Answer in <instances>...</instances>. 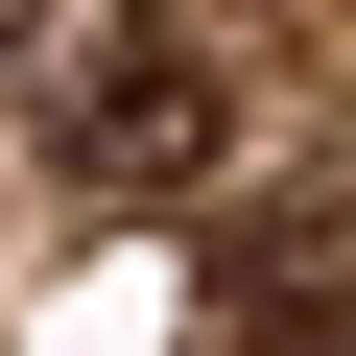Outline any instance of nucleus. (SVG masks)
<instances>
[{
    "mask_svg": "<svg viewBox=\"0 0 356 356\" xmlns=\"http://www.w3.org/2000/svg\"><path fill=\"white\" fill-rule=\"evenodd\" d=\"M0 48H24V119H48V166L72 191H214V143H238V95H214V48L166 24V0H0Z\"/></svg>",
    "mask_w": 356,
    "mask_h": 356,
    "instance_id": "f257e3e1",
    "label": "nucleus"
}]
</instances>
